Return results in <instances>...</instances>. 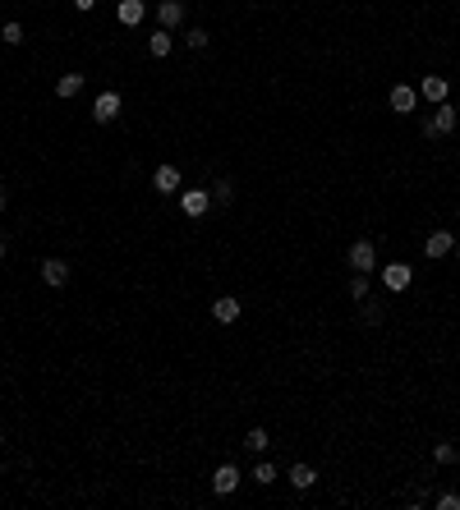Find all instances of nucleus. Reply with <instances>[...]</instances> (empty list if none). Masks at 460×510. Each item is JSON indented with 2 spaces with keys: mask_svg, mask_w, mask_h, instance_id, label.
Wrapping results in <instances>:
<instances>
[{
  "mask_svg": "<svg viewBox=\"0 0 460 510\" xmlns=\"http://www.w3.org/2000/svg\"><path fill=\"white\" fill-rule=\"evenodd\" d=\"M92 5H97V0H74V9H78V14H87Z\"/></svg>",
  "mask_w": 460,
  "mask_h": 510,
  "instance_id": "27",
  "label": "nucleus"
},
{
  "mask_svg": "<svg viewBox=\"0 0 460 510\" xmlns=\"http://www.w3.org/2000/svg\"><path fill=\"white\" fill-rule=\"evenodd\" d=\"M115 18H120L124 28H139L143 18H148V5H143V0H120V9H115Z\"/></svg>",
  "mask_w": 460,
  "mask_h": 510,
  "instance_id": "9",
  "label": "nucleus"
},
{
  "mask_svg": "<svg viewBox=\"0 0 460 510\" xmlns=\"http://www.w3.org/2000/svg\"><path fill=\"white\" fill-rule=\"evenodd\" d=\"M433 460H437V465H451V460H456V446H451V441H437V446H433Z\"/></svg>",
  "mask_w": 460,
  "mask_h": 510,
  "instance_id": "22",
  "label": "nucleus"
},
{
  "mask_svg": "<svg viewBox=\"0 0 460 510\" xmlns=\"http://www.w3.org/2000/svg\"><path fill=\"white\" fill-rule=\"evenodd\" d=\"M350 299H368V276H364V271L350 276Z\"/></svg>",
  "mask_w": 460,
  "mask_h": 510,
  "instance_id": "21",
  "label": "nucleus"
},
{
  "mask_svg": "<svg viewBox=\"0 0 460 510\" xmlns=\"http://www.w3.org/2000/svg\"><path fill=\"white\" fill-rule=\"evenodd\" d=\"M456 120H460V115L442 102V106H437V111L424 120V139H442V134H451V129H456Z\"/></svg>",
  "mask_w": 460,
  "mask_h": 510,
  "instance_id": "2",
  "label": "nucleus"
},
{
  "mask_svg": "<svg viewBox=\"0 0 460 510\" xmlns=\"http://www.w3.org/2000/svg\"><path fill=\"white\" fill-rule=\"evenodd\" d=\"M156 23L171 33V28H180L184 23V5L180 0H156Z\"/></svg>",
  "mask_w": 460,
  "mask_h": 510,
  "instance_id": "7",
  "label": "nucleus"
},
{
  "mask_svg": "<svg viewBox=\"0 0 460 510\" xmlns=\"http://www.w3.org/2000/svg\"><path fill=\"white\" fill-rule=\"evenodd\" d=\"M253 483L272 487V483H277V465H272V460H258V465H253Z\"/></svg>",
  "mask_w": 460,
  "mask_h": 510,
  "instance_id": "17",
  "label": "nucleus"
},
{
  "mask_svg": "<svg viewBox=\"0 0 460 510\" xmlns=\"http://www.w3.org/2000/svg\"><path fill=\"white\" fill-rule=\"evenodd\" d=\"M424 253H428V258H446V253H451V234L433 230V234H428V244H424Z\"/></svg>",
  "mask_w": 460,
  "mask_h": 510,
  "instance_id": "15",
  "label": "nucleus"
},
{
  "mask_svg": "<svg viewBox=\"0 0 460 510\" xmlns=\"http://www.w3.org/2000/svg\"><path fill=\"white\" fill-rule=\"evenodd\" d=\"M244 446H249V450H258V455H262V450H267V428H249Z\"/></svg>",
  "mask_w": 460,
  "mask_h": 510,
  "instance_id": "20",
  "label": "nucleus"
},
{
  "mask_svg": "<svg viewBox=\"0 0 460 510\" xmlns=\"http://www.w3.org/2000/svg\"><path fill=\"white\" fill-rule=\"evenodd\" d=\"M350 267H355V271H364V276H373V271H378V249H373V239H355V244H350Z\"/></svg>",
  "mask_w": 460,
  "mask_h": 510,
  "instance_id": "1",
  "label": "nucleus"
},
{
  "mask_svg": "<svg viewBox=\"0 0 460 510\" xmlns=\"http://www.w3.org/2000/svg\"><path fill=\"white\" fill-rule=\"evenodd\" d=\"M0 446H5V437H0Z\"/></svg>",
  "mask_w": 460,
  "mask_h": 510,
  "instance_id": "31",
  "label": "nucleus"
},
{
  "mask_svg": "<svg viewBox=\"0 0 460 510\" xmlns=\"http://www.w3.org/2000/svg\"><path fill=\"white\" fill-rule=\"evenodd\" d=\"M42 281H46L51 290L70 286V262H65V258H46V262H42Z\"/></svg>",
  "mask_w": 460,
  "mask_h": 510,
  "instance_id": "4",
  "label": "nucleus"
},
{
  "mask_svg": "<svg viewBox=\"0 0 460 510\" xmlns=\"http://www.w3.org/2000/svg\"><path fill=\"white\" fill-rule=\"evenodd\" d=\"M0 258H5V239H0Z\"/></svg>",
  "mask_w": 460,
  "mask_h": 510,
  "instance_id": "28",
  "label": "nucleus"
},
{
  "mask_svg": "<svg viewBox=\"0 0 460 510\" xmlns=\"http://www.w3.org/2000/svg\"><path fill=\"white\" fill-rule=\"evenodd\" d=\"M419 92H424L428 102H437V106H442V102H446V92H451V83H446L442 74H428L424 83H419Z\"/></svg>",
  "mask_w": 460,
  "mask_h": 510,
  "instance_id": "11",
  "label": "nucleus"
},
{
  "mask_svg": "<svg viewBox=\"0 0 460 510\" xmlns=\"http://www.w3.org/2000/svg\"><path fill=\"white\" fill-rule=\"evenodd\" d=\"M148 51L156 55V60H166V55H171V33H166V28H156V33L148 37Z\"/></svg>",
  "mask_w": 460,
  "mask_h": 510,
  "instance_id": "16",
  "label": "nucleus"
},
{
  "mask_svg": "<svg viewBox=\"0 0 460 510\" xmlns=\"http://www.w3.org/2000/svg\"><path fill=\"white\" fill-rule=\"evenodd\" d=\"M0 37H5L9 46H18V42H23V23H14V18H9V23H5V33H0Z\"/></svg>",
  "mask_w": 460,
  "mask_h": 510,
  "instance_id": "25",
  "label": "nucleus"
},
{
  "mask_svg": "<svg viewBox=\"0 0 460 510\" xmlns=\"http://www.w3.org/2000/svg\"><path fill=\"white\" fill-rule=\"evenodd\" d=\"M286 478H290V487H295V492H309V487L318 483V469H313V465H295Z\"/></svg>",
  "mask_w": 460,
  "mask_h": 510,
  "instance_id": "14",
  "label": "nucleus"
},
{
  "mask_svg": "<svg viewBox=\"0 0 460 510\" xmlns=\"http://www.w3.org/2000/svg\"><path fill=\"white\" fill-rule=\"evenodd\" d=\"M410 281H414V271H410L405 262H391V267H383V286H387V290H405Z\"/></svg>",
  "mask_w": 460,
  "mask_h": 510,
  "instance_id": "10",
  "label": "nucleus"
},
{
  "mask_svg": "<svg viewBox=\"0 0 460 510\" xmlns=\"http://www.w3.org/2000/svg\"><path fill=\"white\" fill-rule=\"evenodd\" d=\"M359 308H364V322H368V327H378V322H383V303H378V299H359Z\"/></svg>",
  "mask_w": 460,
  "mask_h": 510,
  "instance_id": "19",
  "label": "nucleus"
},
{
  "mask_svg": "<svg viewBox=\"0 0 460 510\" xmlns=\"http://www.w3.org/2000/svg\"><path fill=\"white\" fill-rule=\"evenodd\" d=\"M235 487H240V469H235V465H217V474H212V492L230 497Z\"/></svg>",
  "mask_w": 460,
  "mask_h": 510,
  "instance_id": "6",
  "label": "nucleus"
},
{
  "mask_svg": "<svg viewBox=\"0 0 460 510\" xmlns=\"http://www.w3.org/2000/svg\"><path fill=\"white\" fill-rule=\"evenodd\" d=\"M152 184H156V193H175V189H180V170H175V166H156Z\"/></svg>",
  "mask_w": 460,
  "mask_h": 510,
  "instance_id": "13",
  "label": "nucleus"
},
{
  "mask_svg": "<svg viewBox=\"0 0 460 510\" xmlns=\"http://www.w3.org/2000/svg\"><path fill=\"white\" fill-rule=\"evenodd\" d=\"M235 198V184L230 180H217V189H212V202H230Z\"/></svg>",
  "mask_w": 460,
  "mask_h": 510,
  "instance_id": "23",
  "label": "nucleus"
},
{
  "mask_svg": "<svg viewBox=\"0 0 460 510\" xmlns=\"http://www.w3.org/2000/svg\"><path fill=\"white\" fill-rule=\"evenodd\" d=\"M184 42H189V46H193V51H203V46H208V42H212V33H208V28H193V33H189V37H184Z\"/></svg>",
  "mask_w": 460,
  "mask_h": 510,
  "instance_id": "24",
  "label": "nucleus"
},
{
  "mask_svg": "<svg viewBox=\"0 0 460 510\" xmlns=\"http://www.w3.org/2000/svg\"><path fill=\"white\" fill-rule=\"evenodd\" d=\"M92 120L97 124H111V120H120V92H102L92 102Z\"/></svg>",
  "mask_w": 460,
  "mask_h": 510,
  "instance_id": "3",
  "label": "nucleus"
},
{
  "mask_svg": "<svg viewBox=\"0 0 460 510\" xmlns=\"http://www.w3.org/2000/svg\"><path fill=\"white\" fill-rule=\"evenodd\" d=\"M437 510H460V492H437Z\"/></svg>",
  "mask_w": 460,
  "mask_h": 510,
  "instance_id": "26",
  "label": "nucleus"
},
{
  "mask_svg": "<svg viewBox=\"0 0 460 510\" xmlns=\"http://www.w3.org/2000/svg\"><path fill=\"white\" fill-rule=\"evenodd\" d=\"M456 262H460V244H456Z\"/></svg>",
  "mask_w": 460,
  "mask_h": 510,
  "instance_id": "29",
  "label": "nucleus"
},
{
  "mask_svg": "<svg viewBox=\"0 0 460 510\" xmlns=\"http://www.w3.org/2000/svg\"><path fill=\"white\" fill-rule=\"evenodd\" d=\"M240 299H235V294H221V299L217 303H212V318H217L221 322V327H230V322H240Z\"/></svg>",
  "mask_w": 460,
  "mask_h": 510,
  "instance_id": "8",
  "label": "nucleus"
},
{
  "mask_svg": "<svg viewBox=\"0 0 460 510\" xmlns=\"http://www.w3.org/2000/svg\"><path fill=\"white\" fill-rule=\"evenodd\" d=\"M180 207H184V217L198 221L203 212L212 207V193H208V189H189V193H180Z\"/></svg>",
  "mask_w": 460,
  "mask_h": 510,
  "instance_id": "5",
  "label": "nucleus"
},
{
  "mask_svg": "<svg viewBox=\"0 0 460 510\" xmlns=\"http://www.w3.org/2000/svg\"><path fill=\"white\" fill-rule=\"evenodd\" d=\"M391 111H396V115H410V111H414V87H410V83H396V87H391Z\"/></svg>",
  "mask_w": 460,
  "mask_h": 510,
  "instance_id": "12",
  "label": "nucleus"
},
{
  "mask_svg": "<svg viewBox=\"0 0 460 510\" xmlns=\"http://www.w3.org/2000/svg\"><path fill=\"white\" fill-rule=\"evenodd\" d=\"M55 92H60V97H78V92H83V74H65L60 83H55Z\"/></svg>",
  "mask_w": 460,
  "mask_h": 510,
  "instance_id": "18",
  "label": "nucleus"
},
{
  "mask_svg": "<svg viewBox=\"0 0 460 510\" xmlns=\"http://www.w3.org/2000/svg\"><path fill=\"white\" fill-rule=\"evenodd\" d=\"M0 207H5V193H0Z\"/></svg>",
  "mask_w": 460,
  "mask_h": 510,
  "instance_id": "30",
  "label": "nucleus"
}]
</instances>
